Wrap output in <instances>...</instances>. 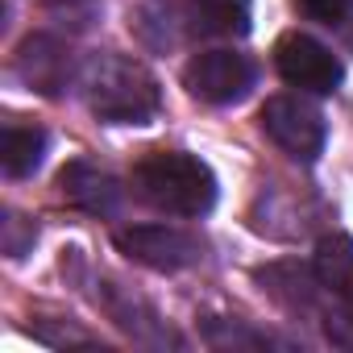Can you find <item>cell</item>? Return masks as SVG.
Masks as SVG:
<instances>
[{"label":"cell","instance_id":"6da1fadb","mask_svg":"<svg viewBox=\"0 0 353 353\" xmlns=\"http://www.w3.org/2000/svg\"><path fill=\"white\" fill-rule=\"evenodd\" d=\"M79 92L88 108L108 125H150L162 108L158 79L129 54L100 50L79 63Z\"/></svg>","mask_w":353,"mask_h":353},{"label":"cell","instance_id":"7a4b0ae2","mask_svg":"<svg viewBox=\"0 0 353 353\" xmlns=\"http://www.w3.org/2000/svg\"><path fill=\"white\" fill-rule=\"evenodd\" d=\"M133 196L166 216H204L216 204V174L183 150H158L133 166Z\"/></svg>","mask_w":353,"mask_h":353},{"label":"cell","instance_id":"3957f363","mask_svg":"<svg viewBox=\"0 0 353 353\" xmlns=\"http://www.w3.org/2000/svg\"><path fill=\"white\" fill-rule=\"evenodd\" d=\"M262 129L270 133L274 145H283L299 162H316L324 154V141H328L324 112L299 96H270L262 104Z\"/></svg>","mask_w":353,"mask_h":353},{"label":"cell","instance_id":"277c9868","mask_svg":"<svg viewBox=\"0 0 353 353\" xmlns=\"http://www.w3.org/2000/svg\"><path fill=\"white\" fill-rule=\"evenodd\" d=\"M183 83L192 96H200L208 104H237L258 83V67H254V59H245L237 50H200L183 67Z\"/></svg>","mask_w":353,"mask_h":353},{"label":"cell","instance_id":"5b68a950","mask_svg":"<svg viewBox=\"0 0 353 353\" xmlns=\"http://www.w3.org/2000/svg\"><path fill=\"white\" fill-rule=\"evenodd\" d=\"M117 250L150 270H188L204 258V245L200 237L183 233V229H174V225H133V229H117Z\"/></svg>","mask_w":353,"mask_h":353},{"label":"cell","instance_id":"8992f818","mask_svg":"<svg viewBox=\"0 0 353 353\" xmlns=\"http://www.w3.org/2000/svg\"><path fill=\"white\" fill-rule=\"evenodd\" d=\"M274 67H279V75H283L291 88H303V92H316V96L336 92L341 79H345L341 59H336L324 42H316L312 34H287V38H279V46H274Z\"/></svg>","mask_w":353,"mask_h":353},{"label":"cell","instance_id":"52a82bcc","mask_svg":"<svg viewBox=\"0 0 353 353\" xmlns=\"http://www.w3.org/2000/svg\"><path fill=\"white\" fill-rule=\"evenodd\" d=\"M17 75L42 96H59L71 79H79V67H75L67 42H59L50 34H34L17 46Z\"/></svg>","mask_w":353,"mask_h":353},{"label":"cell","instance_id":"ba28073f","mask_svg":"<svg viewBox=\"0 0 353 353\" xmlns=\"http://www.w3.org/2000/svg\"><path fill=\"white\" fill-rule=\"evenodd\" d=\"M59 192L67 204H75L88 216H112L125 200V188L117 183V174H108L92 162H67L59 170Z\"/></svg>","mask_w":353,"mask_h":353},{"label":"cell","instance_id":"9c48e42d","mask_svg":"<svg viewBox=\"0 0 353 353\" xmlns=\"http://www.w3.org/2000/svg\"><path fill=\"white\" fill-rule=\"evenodd\" d=\"M42 158H46V133L38 125L9 121L5 137H0V162H5L9 179H26V174H34L42 166Z\"/></svg>","mask_w":353,"mask_h":353},{"label":"cell","instance_id":"30bf717a","mask_svg":"<svg viewBox=\"0 0 353 353\" xmlns=\"http://www.w3.org/2000/svg\"><path fill=\"white\" fill-rule=\"evenodd\" d=\"M316 279L332 299H353V241L332 233L316 245Z\"/></svg>","mask_w":353,"mask_h":353},{"label":"cell","instance_id":"8fae6325","mask_svg":"<svg viewBox=\"0 0 353 353\" xmlns=\"http://www.w3.org/2000/svg\"><path fill=\"white\" fill-rule=\"evenodd\" d=\"M188 13L204 34H225V38L250 34V21H254L250 0H188Z\"/></svg>","mask_w":353,"mask_h":353},{"label":"cell","instance_id":"7c38bea8","mask_svg":"<svg viewBox=\"0 0 353 353\" xmlns=\"http://www.w3.org/2000/svg\"><path fill=\"white\" fill-rule=\"evenodd\" d=\"M324 332H328V341H332V345L353 349V299H336V312H328Z\"/></svg>","mask_w":353,"mask_h":353},{"label":"cell","instance_id":"4fadbf2b","mask_svg":"<svg viewBox=\"0 0 353 353\" xmlns=\"http://www.w3.org/2000/svg\"><path fill=\"white\" fill-rule=\"evenodd\" d=\"M295 5L307 13V17H316V21H341L345 13H349V5H353V0H295Z\"/></svg>","mask_w":353,"mask_h":353},{"label":"cell","instance_id":"5bb4252c","mask_svg":"<svg viewBox=\"0 0 353 353\" xmlns=\"http://www.w3.org/2000/svg\"><path fill=\"white\" fill-rule=\"evenodd\" d=\"M50 5H59V9H75V5H92V0H50Z\"/></svg>","mask_w":353,"mask_h":353}]
</instances>
